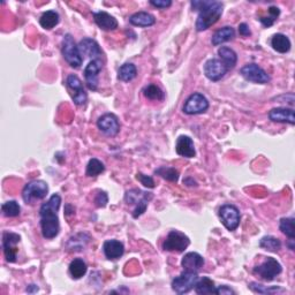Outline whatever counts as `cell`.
Instances as JSON below:
<instances>
[{
	"label": "cell",
	"mask_w": 295,
	"mask_h": 295,
	"mask_svg": "<svg viewBox=\"0 0 295 295\" xmlns=\"http://www.w3.org/2000/svg\"><path fill=\"white\" fill-rule=\"evenodd\" d=\"M62 204V198L58 194H53L48 202L43 203L40 209L42 235L48 240L54 239L59 234L60 223L58 211Z\"/></svg>",
	"instance_id": "obj_1"
},
{
	"label": "cell",
	"mask_w": 295,
	"mask_h": 295,
	"mask_svg": "<svg viewBox=\"0 0 295 295\" xmlns=\"http://www.w3.org/2000/svg\"><path fill=\"white\" fill-rule=\"evenodd\" d=\"M191 8L199 12L198 20H196V30L204 31L213 26L223 14V4L221 2H207V0H194L191 2Z\"/></svg>",
	"instance_id": "obj_2"
},
{
	"label": "cell",
	"mask_w": 295,
	"mask_h": 295,
	"mask_svg": "<svg viewBox=\"0 0 295 295\" xmlns=\"http://www.w3.org/2000/svg\"><path fill=\"white\" fill-rule=\"evenodd\" d=\"M153 195L151 193H148V191H142L140 189H130L126 191L125 201L126 203L129 205H135L133 217L136 219L146 212L149 201H151Z\"/></svg>",
	"instance_id": "obj_3"
},
{
	"label": "cell",
	"mask_w": 295,
	"mask_h": 295,
	"mask_svg": "<svg viewBox=\"0 0 295 295\" xmlns=\"http://www.w3.org/2000/svg\"><path fill=\"white\" fill-rule=\"evenodd\" d=\"M62 53L64 59L69 66L73 68H80L82 65V55L78 50V45H76L73 36L67 34L64 36L63 45H62Z\"/></svg>",
	"instance_id": "obj_4"
},
{
	"label": "cell",
	"mask_w": 295,
	"mask_h": 295,
	"mask_svg": "<svg viewBox=\"0 0 295 295\" xmlns=\"http://www.w3.org/2000/svg\"><path fill=\"white\" fill-rule=\"evenodd\" d=\"M49 193V186L43 180H32L25 186L22 190V199L26 204H32L35 201L46 198Z\"/></svg>",
	"instance_id": "obj_5"
},
{
	"label": "cell",
	"mask_w": 295,
	"mask_h": 295,
	"mask_svg": "<svg viewBox=\"0 0 295 295\" xmlns=\"http://www.w3.org/2000/svg\"><path fill=\"white\" fill-rule=\"evenodd\" d=\"M282 264H280L277 260L273 259V257H268L263 263L255 266L252 272H254V274L259 276L261 279L265 280V282H272L278 274L282 273Z\"/></svg>",
	"instance_id": "obj_6"
},
{
	"label": "cell",
	"mask_w": 295,
	"mask_h": 295,
	"mask_svg": "<svg viewBox=\"0 0 295 295\" xmlns=\"http://www.w3.org/2000/svg\"><path fill=\"white\" fill-rule=\"evenodd\" d=\"M198 272L193 271H184L180 276H178L172 280V289L178 294L189 293L194 289L199 282Z\"/></svg>",
	"instance_id": "obj_7"
},
{
	"label": "cell",
	"mask_w": 295,
	"mask_h": 295,
	"mask_svg": "<svg viewBox=\"0 0 295 295\" xmlns=\"http://www.w3.org/2000/svg\"><path fill=\"white\" fill-rule=\"evenodd\" d=\"M190 245L189 238L179 231H171L163 242V249L165 251H185Z\"/></svg>",
	"instance_id": "obj_8"
},
{
	"label": "cell",
	"mask_w": 295,
	"mask_h": 295,
	"mask_svg": "<svg viewBox=\"0 0 295 295\" xmlns=\"http://www.w3.org/2000/svg\"><path fill=\"white\" fill-rule=\"evenodd\" d=\"M219 218L223 223V225L226 227L228 231H235V229L239 227L241 221V216H240V211L239 209L235 207V205L232 204H225L223 207L219 209Z\"/></svg>",
	"instance_id": "obj_9"
},
{
	"label": "cell",
	"mask_w": 295,
	"mask_h": 295,
	"mask_svg": "<svg viewBox=\"0 0 295 295\" xmlns=\"http://www.w3.org/2000/svg\"><path fill=\"white\" fill-rule=\"evenodd\" d=\"M209 109V102L207 97L200 92H195L190 95L184 105V112L188 115L202 114Z\"/></svg>",
	"instance_id": "obj_10"
},
{
	"label": "cell",
	"mask_w": 295,
	"mask_h": 295,
	"mask_svg": "<svg viewBox=\"0 0 295 295\" xmlns=\"http://www.w3.org/2000/svg\"><path fill=\"white\" fill-rule=\"evenodd\" d=\"M21 237L13 232H4L3 234V249L5 257L8 263H14L17 259V243L20 242Z\"/></svg>",
	"instance_id": "obj_11"
},
{
	"label": "cell",
	"mask_w": 295,
	"mask_h": 295,
	"mask_svg": "<svg viewBox=\"0 0 295 295\" xmlns=\"http://www.w3.org/2000/svg\"><path fill=\"white\" fill-rule=\"evenodd\" d=\"M240 74L247 81L257 83V84H266L270 82V76L263 68L256 64H248L243 66L240 71Z\"/></svg>",
	"instance_id": "obj_12"
},
{
	"label": "cell",
	"mask_w": 295,
	"mask_h": 295,
	"mask_svg": "<svg viewBox=\"0 0 295 295\" xmlns=\"http://www.w3.org/2000/svg\"><path fill=\"white\" fill-rule=\"evenodd\" d=\"M97 127L106 136H115L120 132V124L118 116L113 113H106L97 120Z\"/></svg>",
	"instance_id": "obj_13"
},
{
	"label": "cell",
	"mask_w": 295,
	"mask_h": 295,
	"mask_svg": "<svg viewBox=\"0 0 295 295\" xmlns=\"http://www.w3.org/2000/svg\"><path fill=\"white\" fill-rule=\"evenodd\" d=\"M228 72L227 67L219 59H209L204 65V74L210 81L217 82Z\"/></svg>",
	"instance_id": "obj_14"
},
{
	"label": "cell",
	"mask_w": 295,
	"mask_h": 295,
	"mask_svg": "<svg viewBox=\"0 0 295 295\" xmlns=\"http://www.w3.org/2000/svg\"><path fill=\"white\" fill-rule=\"evenodd\" d=\"M66 83H67V87L73 91L72 97H73V101L75 104L78 106L86 104L88 96H87V92L84 91L83 83L81 80H80L76 75L71 74L67 76Z\"/></svg>",
	"instance_id": "obj_15"
},
{
	"label": "cell",
	"mask_w": 295,
	"mask_h": 295,
	"mask_svg": "<svg viewBox=\"0 0 295 295\" xmlns=\"http://www.w3.org/2000/svg\"><path fill=\"white\" fill-rule=\"evenodd\" d=\"M103 68V64L101 60H91L87 65L84 69V80H86L87 87L92 91H96L98 89V76Z\"/></svg>",
	"instance_id": "obj_16"
},
{
	"label": "cell",
	"mask_w": 295,
	"mask_h": 295,
	"mask_svg": "<svg viewBox=\"0 0 295 295\" xmlns=\"http://www.w3.org/2000/svg\"><path fill=\"white\" fill-rule=\"evenodd\" d=\"M78 50L81 55H86L92 60H101L103 57V51L97 42L92 38H83L80 41Z\"/></svg>",
	"instance_id": "obj_17"
},
{
	"label": "cell",
	"mask_w": 295,
	"mask_h": 295,
	"mask_svg": "<svg viewBox=\"0 0 295 295\" xmlns=\"http://www.w3.org/2000/svg\"><path fill=\"white\" fill-rule=\"evenodd\" d=\"M269 119L273 123L280 124H289L295 125V116L294 110L287 109V107H276L269 112Z\"/></svg>",
	"instance_id": "obj_18"
},
{
	"label": "cell",
	"mask_w": 295,
	"mask_h": 295,
	"mask_svg": "<svg viewBox=\"0 0 295 295\" xmlns=\"http://www.w3.org/2000/svg\"><path fill=\"white\" fill-rule=\"evenodd\" d=\"M92 15L96 25L100 27L102 30L112 31L118 28V21H116V18L114 16H112L111 14H109L107 12L104 11L93 12Z\"/></svg>",
	"instance_id": "obj_19"
},
{
	"label": "cell",
	"mask_w": 295,
	"mask_h": 295,
	"mask_svg": "<svg viewBox=\"0 0 295 295\" xmlns=\"http://www.w3.org/2000/svg\"><path fill=\"white\" fill-rule=\"evenodd\" d=\"M175 151L181 157L194 158L196 156L194 141L189 136H187V135H181L176 140Z\"/></svg>",
	"instance_id": "obj_20"
},
{
	"label": "cell",
	"mask_w": 295,
	"mask_h": 295,
	"mask_svg": "<svg viewBox=\"0 0 295 295\" xmlns=\"http://www.w3.org/2000/svg\"><path fill=\"white\" fill-rule=\"evenodd\" d=\"M103 251H104V255L107 260H118L125 252L124 243L118 240H114V239L106 240L104 245H103Z\"/></svg>",
	"instance_id": "obj_21"
},
{
	"label": "cell",
	"mask_w": 295,
	"mask_h": 295,
	"mask_svg": "<svg viewBox=\"0 0 295 295\" xmlns=\"http://www.w3.org/2000/svg\"><path fill=\"white\" fill-rule=\"evenodd\" d=\"M204 265V259L201 256L199 252H187V254L182 257L181 266L185 271H193V272H198L199 270Z\"/></svg>",
	"instance_id": "obj_22"
},
{
	"label": "cell",
	"mask_w": 295,
	"mask_h": 295,
	"mask_svg": "<svg viewBox=\"0 0 295 295\" xmlns=\"http://www.w3.org/2000/svg\"><path fill=\"white\" fill-rule=\"evenodd\" d=\"M129 23L135 27H151L156 23V17L148 12H137L129 17Z\"/></svg>",
	"instance_id": "obj_23"
},
{
	"label": "cell",
	"mask_w": 295,
	"mask_h": 295,
	"mask_svg": "<svg viewBox=\"0 0 295 295\" xmlns=\"http://www.w3.org/2000/svg\"><path fill=\"white\" fill-rule=\"evenodd\" d=\"M234 37H235V30H234L232 27L226 26L214 32L212 35L211 43L213 46H219L223 43H226V42L233 40Z\"/></svg>",
	"instance_id": "obj_24"
},
{
	"label": "cell",
	"mask_w": 295,
	"mask_h": 295,
	"mask_svg": "<svg viewBox=\"0 0 295 295\" xmlns=\"http://www.w3.org/2000/svg\"><path fill=\"white\" fill-rule=\"evenodd\" d=\"M218 55L219 58H221L219 60H222L228 71L235 67L238 63V55L235 51L232 50L231 48H227V46H222V48L218 49Z\"/></svg>",
	"instance_id": "obj_25"
},
{
	"label": "cell",
	"mask_w": 295,
	"mask_h": 295,
	"mask_svg": "<svg viewBox=\"0 0 295 295\" xmlns=\"http://www.w3.org/2000/svg\"><path fill=\"white\" fill-rule=\"evenodd\" d=\"M271 46L279 53H287L291 50V41L284 34H276L271 38Z\"/></svg>",
	"instance_id": "obj_26"
},
{
	"label": "cell",
	"mask_w": 295,
	"mask_h": 295,
	"mask_svg": "<svg viewBox=\"0 0 295 295\" xmlns=\"http://www.w3.org/2000/svg\"><path fill=\"white\" fill-rule=\"evenodd\" d=\"M89 240H90V238H89L87 234L78 233L76 235L69 239L66 248L69 251H81L86 248Z\"/></svg>",
	"instance_id": "obj_27"
},
{
	"label": "cell",
	"mask_w": 295,
	"mask_h": 295,
	"mask_svg": "<svg viewBox=\"0 0 295 295\" xmlns=\"http://www.w3.org/2000/svg\"><path fill=\"white\" fill-rule=\"evenodd\" d=\"M60 21L59 14L55 11H46L40 18V25L42 28H44L46 30H51L58 25Z\"/></svg>",
	"instance_id": "obj_28"
},
{
	"label": "cell",
	"mask_w": 295,
	"mask_h": 295,
	"mask_svg": "<svg viewBox=\"0 0 295 295\" xmlns=\"http://www.w3.org/2000/svg\"><path fill=\"white\" fill-rule=\"evenodd\" d=\"M137 69L136 66L132 63H126L119 68L118 80L123 82H129L136 77Z\"/></svg>",
	"instance_id": "obj_29"
},
{
	"label": "cell",
	"mask_w": 295,
	"mask_h": 295,
	"mask_svg": "<svg viewBox=\"0 0 295 295\" xmlns=\"http://www.w3.org/2000/svg\"><path fill=\"white\" fill-rule=\"evenodd\" d=\"M88 266L82 259H75L69 264V273H71L73 279H81L83 276H86Z\"/></svg>",
	"instance_id": "obj_30"
},
{
	"label": "cell",
	"mask_w": 295,
	"mask_h": 295,
	"mask_svg": "<svg viewBox=\"0 0 295 295\" xmlns=\"http://www.w3.org/2000/svg\"><path fill=\"white\" fill-rule=\"evenodd\" d=\"M195 292L200 295L216 294V286H214L213 280H211L209 277H203L202 279H199V282L195 286Z\"/></svg>",
	"instance_id": "obj_31"
},
{
	"label": "cell",
	"mask_w": 295,
	"mask_h": 295,
	"mask_svg": "<svg viewBox=\"0 0 295 295\" xmlns=\"http://www.w3.org/2000/svg\"><path fill=\"white\" fill-rule=\"evenodd\" d=\"M143 95L150 101H163L165 98V93L156 84H148L143 89Z\"/></svg>",
	"instance_id": "obj_32"
},
{
	"label": "cell",
	"mask_w": 295,
	"mask_h": 295,
	"mask_svg": "<svg viewBox=\"0 0 295 295\" xmlns=\"http://www.w3.org/2000/svg\"><path fill=\"white\" fill-rule=\"evenodd\" d=\"M260 247L263 248V249L268 251H278L280 248H282V242H280L279 239L274 238L272 235H266L261 239L260 241Z\"/></svg>",
	"instance_id": "obj_33"
},
{
	"label": "cell",
	"mask_w": 295,
	"mask_h": 295,
	"mask_svg": "<svg viewBox=\"0 0 295 295\" xmlns=\"http://www.w3.org/2000/svg\"><path fill=\"white\" fill-rule=\"evenodd\" d=\"M104 171H105L104 164H103L100 159L91 158L87 165L86 175L90 176V178H92V176L95 178V176H98L100 174H102V173Z\"/></svg>",
	"instance_id": "obj_34"
},
{
	"label": "cell",
	"mask_w": 295,
	"mask_h": 295,
	"mask_svg": "<svg viewBox=\"0 0 295 295\" xmlns=\"http://www.w3.org/2000/svg\"><path fill=\"white\" fill-rule=\"evenodd\" d=\"M154 174L162 176L163 179L171 182H176L179 179V172L175 168L168 166H161L157 170H154Z\"/></svg>",
	"instance_id": "obj_35"
},
{
	"label": "cell",
	"mask_w": 295,
	"mask_h": 295,
	"mask_svg": "<svg viewBox=\"0 0 295 295\" xmlns=\"http://www.w3.org/2000/svg\"><path fill=\"white\" fill-rule=\"evenodd\" d=\"M295 219L293 217L282 218L279 222V228L289 239H295Z\"/></svg>",
	"instance_id": "obj_36"
},
{
	"label": "cell",
	"mask_w": 295,
	"mask_h": 295,
	"mask_svg": "<svg viewBox=\"0 0 295 295\" xmlns=\"http://www.w3.org/2000/svg\"><path fill=\"white\" fill-rule=\"evenodd\" d=\"M2 211L5 217L14 218L20 216L21 208L16 201H8V202L2 205Z\"/></svg>",
	"instance_id": "obj_37"
},
{
	"label": "cell",
	"mask_w": 295,
	"mask_h": 295,
	"mask_svg": "<svg viewBox=\"0 0 295 295\" xmlns=\"http://www.w3.org/2000/svg\"><path fill=\"white\" fill-rule=\"evenodd\" d=\"M252 292L255 293H260V294H273V293H282L284 292L283 288H280L278 286H272V287H266L261 285L259 283H250L248 285Z\"/></svg>",
	"instance_id": "obj_38"
},
{
	"label": "cell",
	"mask_w": 295,
	"mask_h": 295,
	"mask_svg": "<svg viewBox=\"0 0 295 295\" xmlns=\"http://www.w3.org/2000/svg\"><path fill=\"white\" fill-rule=\"evenodd\" d=\"M107 202H109V196H107L105 191H102V190L98 191V194L96 195V198H95L96 207L104 208V207H106Z\"/></svg>",
	"instance_id": "obj_39"
},
{
	"label": "cell",
	"mask_w": 295,
	"mask_h": 295,
	"mask_svg": "<svg viewBox=\"0 0 295 295\" xmlns=\"http://www.w3.org/2000/svg\"><path fill=\"white\" fill-rule=\"evenodd\" d=\"M136 179L147 188H154V181L151 176L143 174V173H137Z\"/></svg>",
	"instance_id": "obj_40"
},
{
	"label": "cell",
	"mask_w": 295,
	"mask_h": 295,
	"mask_svg": "<svg viewBox=\"0 0 295 295\" xmlns=\"http://www.w3.org/2000/svg\"><path fill=\"white\" fill-rule=\"evenodd\" d=\"M150 4H151L153 7L159 8V9H166L172 6L171 0H151Z\"/></svg>",
	"instance_id": "obj_41"
},
{
	"label": "cell",
	"mask_w": 295,
	"mask_h": 295,
	"mask_svg": "<svg viewBox=\"0 0 295 295\" xmlns=\"http://www.w3.org/2000/svg\"><path fill=\"white\" fill-rule=\"evenodd\" d=\"M216 294H218V295H234L235 294V292H234L231 287L226 286V285H223V286L216 287Z\"/></svg>",
	"instance_id": "obj_42"
},
{
	"label": "cell",
	"mask_w": 295,
	"mask_h": 295,
	"mask_svg": "<svg viewBox=\"0 0 295 295\" xmlns=\"http://www.w3.org/2000/svg\"><path fill=\"white\" fill-rule=\"evenodd\" d=\"M239 32H240V35L242 37H248L251 35V31L249 29V27H248L247 23H241L240 26H239Z\"/></svg>",
	"instance_id": "obj_43"
},
{
	"label": "cell",
	"mask_w": 295,
	"mask_h": 295,
	"mask_svg": "<svg viewBox=\"0 0 295 295\" xmlns=\"http://www.w3.org/2000/svg\"><path fill=\"white\" fill-rule=\"evenodd\" d=\"M259 20L261 21L262 25H263L264 27H271L273 25V23L276 22V18L273 17H271L270 15L269 16H261Z\"/></svg>",
	"instance_id": "obj_44"
},
{
	"label": "cell",
	"mask_w": 295,
	"mask_h": 295,
	"mask_svg": "<svg viewBox=\"0 0 295 295\" xmlns=\"http://www.w3.org/2000/svg\"><path fill=\"white\" fill-rule=\"evenodd\" d=\"M269 15L277 20L278 16L280 15V9L278 7H276V6H271L269 8Z\"/></svg>",
	"instance_id": "obj_45"
},
{
	"label": "cell",
	"mask_w": 295,
	"mask_h": 295,
	"mask_svg": "<svg viewBox=\"0 0 295 295\" xmlns=\"http://www.w3.org/2000/svg\"><path fill=\"white\" fill-rule=\"evenodd\" d=\"M27 293H37L40 291V288H38V286H37V285H34V284H31V285H29V286L27 287Z\"/></svg>",
	"instance_id": "obj_46"
},
{
	"label": "cell",
	"mask_w": 295,
	"mask_h": 295,
	"mask_svg": "<svg viewBox=\"0 0 295 295\" xmlns=\"http://www.w3.org/2000/svg\"><path fill=\"white\" fill-rule=\"evenodd\" d=\"M287 246L289 247V249L294 250L295 249V246H294V239H289V242L287 243Z\"/></svg>",
	"instance_id": "obj_47"
}]
</instances>
